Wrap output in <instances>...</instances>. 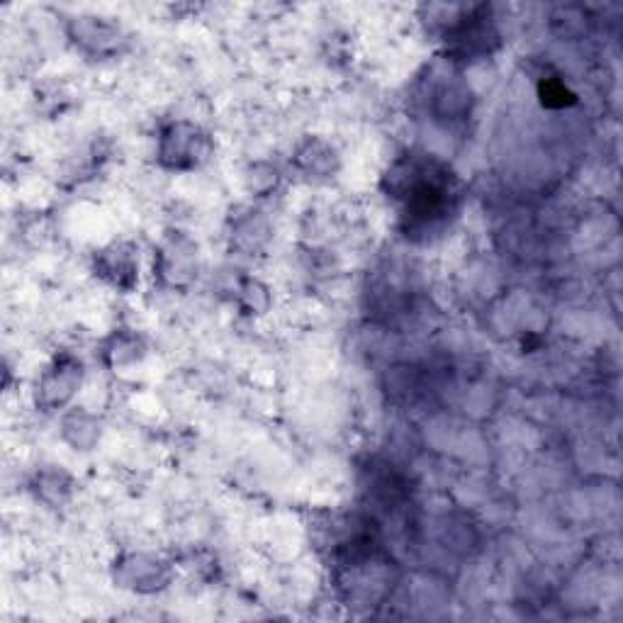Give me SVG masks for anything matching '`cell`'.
<instances>
[{
  "label": "cell",
  "mask_w": 623,
  "mask_h": 623,
  "mask_svg": "<svg viewBox=\"0 0 623 623\" xmlns=\"http://www.w3.org/2000/svg\"><path fill=\"white\" fill-rule=\"evenodd\" d=\"M400 190L404 193V215L412 220V227H434L448 212H453V185L446 173L434 171L426 164H412L400 176Z\"/></svg>",
  "instance_id": "cell-1"
},
{
  "label": "cell",
  "mask_w": 623,
  "mask_h": 623,
  "mask_svg": "<svg viewBox=\"0 0 623 623\" xmlns=\"http://www.w3.org/2000/svg\"><path fill=\"white\" fill-rule=\"evenodd\" d=\"M202 142L198 129L190 125H176L164 137V156H173V166H183V159L190 164L202 159Z\"/></svg>",
  "instance_id": "cell-2"
},
{
  "label": "cell",
  "mask_w": 623,
  "mask_h": 623,
  "mask_svg": "<svg viewBox=\"0 0 623 623\" xmlns=\"http://www.w3.org/2000/svg\"><path fill=\"white\" fill-rule=\"evenodd\" d=\"M541 95H543V103L546 105H553V100H555V105H568V103H572V100H575V95H572L568 88L563 86V83H546Z\"/></svg>",
  "instance_id": "cell-3"
}]
</instances>
